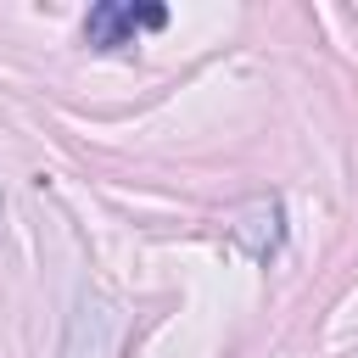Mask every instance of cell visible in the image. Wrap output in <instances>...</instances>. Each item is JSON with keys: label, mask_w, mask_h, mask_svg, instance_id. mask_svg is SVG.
I'll return each instance as SVG.
<instances>
[{"label": "cell", "mask_w": 358, "mask_h": 358, "mask_svg": "<svg viewBox=\"0 0 358 358\" xmlns=\"http://www.w3.org/2000/svg\"><path fill=\"white\" fill-rule=\"evenodd\" d=\"M117 352V308L101 296V291H78L73 296V313L62 324V347L56 358H112Z\"/></svg>", "instance_id": "1"}, {"label": "cell", "mask_w": 358, "mask_h": 358, "mask_svg": "<svg viewBox=\"0 0 358 358\" xmlns=\"http://www.w3.org/2000/svg\"><path fill=\"white\" fill-rule=\"evenodd\" d=\"M168 11L162 6H129V0H101L90 17H84V45L90 50H117V45H134L140 28H162Z\"/></svg>", "instance_id": "2"}, {"label": "cell", "mask_w": 358, "mask_h": 358, "mask_svg": "<svg viewBox=\"0 0 358 358\" xmlns=\"http://www.w3.org/2000/svg\"><path fill=\"white\" fill-rule=\"evenodd\" d=\"M229 235H235L257 263H268V257L280 252V241H285V213H280V201H252V207L229 224Z\"/></svg>", "instance_id": "3"}, {"label": "cell", "mask_w": 358, "mask_h": 358, "mask_svg": "<svg viewBox=\"0 0 358 358\" xmlns=\"http://www.w3.org/2000/svg\"><path fill=\"white\" fill-rule=\"evenodd\" d=\"M0 218H6V196H0Z\"/></svg>", "instance_id": "4"}]
</instances>
